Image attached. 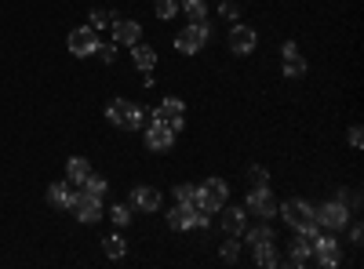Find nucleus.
<instances>
[{
	"mask_svg": "<svg viewBox=\"0 0 364 269\" xmlns=\"http://www.w3.org/2000/svg\"><path fill=\"white\" fill-rule=\"evenodd\" d=\"M80 190H84V193H95V197H106V178H102V175H87Z\"/></svg>",
	"mask_w": 364,
	"mask_h": 269,
	"instance_id": "26",
	"label": "nucleus"
},
{
	"mask_svg": "<svg viewBox=\"0 0 364 269\" xmlns=\"http://www.w3.org/2000/svg\"><path fill=\"white\" fill-rule=\"evenodd\" d=\"M95 55L102 58V62H106V66H113V62H117V44H102V40H99V48H95Z\"/></svg>",
	"mask_w": 364,
	"mask_h": 269,
	"instance_id": "31",
	"label": "nucleus"
},
{
	"mask_svg": "<svg viewBox=\"0 0 364 269\" xmlns=\"http://www.w3.org/2000/svg\"><path fill=\"white\" fill-rule=\"evenodd\" d=\"M245 207L248 212H259L262 219H277V212H281V204L273 200V193H269V186H255L252 193H248V200H245Z\"/></svg>",
	"mask_w": 364,
	"mask_h": 269,
	"instance_id": "10",
	"label": "nucleus"
},
{
	"mask_svg": "<svg viewBox=\"0 0 364 269\" xmlns=\"http://www.w3.org/2000/svg\"><path fill=\"white\" fill-rule=\"evenodd\" d=\"M219 15H223V18H237V15H240V8L233 4V0H223V4H219Z\"/></svg>",
	"mask_w": 364,
	"mask_h": 269,
	"instance_id": "33",
	"label": "nucleus"
},
{
	"mask_svg": "<svg viewBox=\"0 0 364 269\" xmlns=\"http://www.w3.org/2000/svg\"><path fill=\"white\" fill-rule=\"evenodd\" d=\"M146 146L154 149V153H168V149L175 146V131H171V128H164V124L146 128Z\"/></svg>",
	"mask_w": 364,
	"mask_h": 269,
	"instance_id": "14",
	"label": "nucleus"
},
{
	"mask_svg": "<svg viewBox=\"0 0 364 269\" xmlns=\"http://www.w3.org/2000/svg\"><path fill=\"white\" fill-rule=\"evenodd\" d=\"M154 15L164 18V22L175 18V15H178V0H157V4H154Z\"/></svg>",
	"mask_w": 364,
	"mask_h": 269,
	"instance_id": "28",
	"label": "nucleus"
},
{
	"mask_svg": "<svg viewBox=\"0 0 364 269\" xmlns=\"http://www.w3.org/2000/svg\"><path fill=\"white\" fill-rule=\"evenodd\" d=\"M91 29H106V26H113V11H106V8H95L91 11V22H87Z\"/></svg>",
	"mask_w": 364,
	"mask_h": 269,
	"instance_id": "30",
	"label": "nucleus"
},
{
	"mask_svg": "<svg viewBox=\"0 0 364 269\" xmlns=\"http://www.w3.org/2000/svg\"><path fill=\"white\" fill-rule=\"evenodd\" d=\"M70 212L84 222V226H95L106 212H102V197H95V193H73V204H70Z\"/></svg>",
	"mask_w": 364,
	"mask_h": 269,
	"instance_id": "5",
	"label": "nucleus"
},
{
	"mask_svg": "<svg viewBox=\"0 0 364 269\" xmlns=\"http://www.w3.org/2000/svg\"><path fill=\"white\" fill-rule=\"evenodd\" d=\"M132 215H135V212H132V204H113V207H109L113 226H128V222H132Z\"/></svg>",
	"mask_w": 364,
	"mask_h": 269,
	"instance_id": "25",
	"label": "nucleus"
},
{
	"mask_svg": "<svg viewBox=\"0 0 364 269\" xmlns=\"http://www.w3.org/2000/svg\"><path fill=\"white\" fill-rule=\"evenodd\" d=\"M102 248H106V255H109V258H124V255H128V241H124L120 233L106 236V241H102Z\"/></svg>",
	"mask_w": 364,
	"mask_h": 269,
	"instance_id": "22",
	"label": "nucleus"
},
{
	"mask_svg": "<svg viewBox=\"0 0 364 269\" xmlns=\"http://www.w3.org/2000/svg\"><path fill=\"white\" fill-rule=\"evenodd\" d=\"M113 40L124 44V48H135L142 40V26L132 22V18H113Z\"/></svg>",
	"mask_w": 364,
	"mask_h": 269,
	"instance_id": "12",
	"label": "nucleus"
},
{
	"mask_svg": "<svg viewBox=\"0 0 364 269\" xmlns=\"http://www.w3.org/2000/svg\"><path fill=\"white\" fill-rule=\"evenodd\" d=\"M360 142H364L360 128H350V146H353V149H360Z\"/></svg>",
	"mask_w": 364,
	"mask_h": 269,
	"instance_id": "35",
	"label": "nucleus"
},
{
	"mask_svg": "<svg viewBox=\"0 0 364 269\" xmlns=\"http://www.w3.org/2000/svg\"><path fill=\"white\" fill-rule=\"evenodd\" d=\"M178 11L186 15L190 22H200V18L208 15V8H204V0H182V4H178Z\"/></svg>",
	"mask_w": 364,
	"mask_h": 269,
	"instance_id": "24",
	"label": "nucleus"
},
{
	"mask_svg": "<svg viewBox=\"0 0 364 269\" xmlns=\"http://www.w3.org/2000/svg\"><path fill=\"white\" fill-rule=\"evenodd\" d=\"M295 269L310 265L314 262V233H299V241L291 244V258H288Z\"/></svg>",
	"mask_w": 364,
	"mask_h": 269,
	"instance_id": "15",
	"label": "nucleus"
},
{
	"mask_svg": "<svg viewBox=\"0 0 364 269\" xmlns=\"http://www.w3.org/2000/svg\"><path fill=\"white\" fill-rule=\"evenodd\" d=\"M226 40H230V51L233 55H252L259 48V33H255L252 26H233Z\"/></svg>",
	"mask_w": 364,
	"mask_h": 269,
	"instance_id": "11",
	"label": "nucleus"
},
{
	"mask_svg": "<svg viewBox=\"0 0 364 269\" xmlns=\"http://www.w3.org/2000/svg\"><path fill=\"white\" fill-rule=\"evenodd\" d=\"M208 33H211V29H208L204 18H200V22H190V26L175 37V48H178L182 55H197V51L208 44Z\"/></svg>",
	"mask_w": 364,
	"mask_h": 269,
	"instance_id": "7",
	"label": "nucleus"
},
{
	"mask_svg": "<svg viewBox=\"0 0 364 269\" xmlns=\"http://www.w3.org/2000/svg\"><path fill=\"white\" fill-rule=\"evenodd\" d=\"M106 121H109L113 128L135 131V128H142V121H146V109L135 106V102H128V99H113V102L106 106Z\"/></svg>",
	"mask_w": 364,
	"mask_h": 269,
	"instance_id": "1",
	"label": "nucleus"
},
{
	"mask_svg": "<svg viewBox=\"0 0 364 269\" xmlns=\"http://www.w3.org/2000/svg\"><path fill=\"white\" fill-rule=\"evenodd\" d=\"M360 236H364L360 226H353V229H350V244H360Z\"/></svg>",
	"mask_w": 364,
	"mask_h": 269,
	"instance_id": "37",
	"label": "nucleus"
},
{
	"mask_svg": "<svg viewBox=\"0 0 364 269\" xmlns=\"http://www.w3.org/2000/svg\"><path fill=\"white\" fill-rule=\"evenodd\" d=\"M248 175H252V182H255V186H266V182H269V175H266V168H252Z\"/></svg>",
	"mask_w": 364,
	"mask_h": 269,
	"instance_id": "34",
	"label": "nucleus"
},
{
	"mask_svg": "<svg viewBox=\"0 0 364 269\" xmlns=\"http://www.w3.org/2000/svg\"><path fill=\"white\" fill-rule=\"evenodd\" d=\"M175 204H193L197 207V186H190V182L175 186Z\"/></svg>",
	"mask_w": 364,
	"mask_h": 269,
	"instance_id": "27",
	"label": "nucleus"
},
{
	"mask_svg": "<svg viewBox=\"0 0 364 269\" xmlns=\"http://www.w3.org/2000/svg\"><path fill=\"white\" fill-rule=\"evenodd\" d=\"M288 55H299V48H295V40H284V48H281V58H288Z\"/></svg>",
	"mask_w": 364,
	"mask_h": 269,
	"instance_id": "36",
	"label": "nucleus"
},
{
	"mask_svg": "<svg viewBox=\"0 0 364 269\" xmlns=\"http://www.w3.org/2000/svg\"><path fill=\"white\" fill-rule=\"evenodd\" d=\"M70 55H77V58H91L95 55V48H99V29H91V26H77V29H70Z\"/></svg>",
	"mask_w": 364,
	"mask_h": 269,
	"instance_id": "8",
	"label": "nucleus"
},
{
	"mask_svg": "<svg viewBox=\"0 0 364 269\" xmlns=\"http://www.w3.org/2000/svg\"><path fill=\"white\" fill-rule=\"evenodd\" d=\"M277 215H284V222L295 229V233H317V219H314V207L306 200H284V207Z\"/></svg>",
	"mask_w": 364,
	"mask_h": 269,
	"instance_id": "2",
	"label": "nucleus"
},
{
	"mask_svg": "<svg viewBox=\"0 0 364 269\" xmlns=\"http://www.w3.org/2000/svg\"><path fill=\"white\" fill-rule=\"evenodd\" d=\"M252 251H255V265H262V269L281 265V255H277V248H273V244H259V248H252Z\"/></svg>",
	"mask_w": 364,
	"mask_h": 269,
	"instance_id": "21",
	"label": "nucleus"
},
{
	"mask_svg": "<svg viewBox=\"0 0 364 269\" xmlns=\"http://www.w3.org/2000/svg\"><path fill=\"white\" fill-rule=\"evenodd\" d=\"M314 262L324 265V269H336L343 262V248L331 233H321V229L314 233Z\"/></svg>",
	"mask_w": 364,
	"mask_h": 269,
	"instance_id": "4",
	"label": "nucleus"
},
{
	"mask_svg": "<svg viewBox=\"0 0 364 269\" xmlns=\"http://www.w3.org/2000/svg\"><path fill=\"white\" fill-rule=\"evenodd\" d=\"M248 244H252V248H259V244H273V229H269V226L252 229V233H248Z\"/></svg>",
	"mask_w": 364,
	"mask_h": 269,
	"instance_id": "29",
	"label": "nucleus"
},
{
	"mask_svg": "<svg viewBox=\"0 0 364 269\" xmlns=\"http://www.w3.org/2000/svg\"><path fill=\"white\" fill-rule=\"evenodd\" d=\"M226 200H230V186L223 182V178H208V182H200L197 186V207L200 212H223L226 207Z\"/></svg>",
	"mask_w": 364,
	"mask_h": 269,
	"instance_id": "3",
	"label": "nucleus"
},
{
	"mask_svg": "<svg viewBox=\"0 0 364 269\" xmlns=\"http://www.w3.org/2000/svg\"><path fill=\"white\" fill-rule=\"evenodd\" d=\"M284 77H291V80L306 77V58H302V55H288L284 58Z\"/></svg>",
	"mask_w": 364,
	"mask_h": 269,
	"instance_id": "23",
	"label": "nucleus"
},
{
	"mask_svg": "<svg viewBox=\"0 0 364 269\" xmlns=\"http://www.w3.org/2000/svg\"><path fill=\"white\" fill-rule=\"evenodd\" d=\"M237 255H240V241H237V236H226V244H223V258H226V262H237Z\"/></svg>",
	"mask_w": 364,
	"mask_h": 269,
	"instance_id": "32",
	"label": "nucleus"
},
{
	"mask_svg": "<svg viewBox=\"0 0 364 269\" xmlns=\"http://www.w3.org/2000/svg\"><path fill=\"white\" fill-rule=\"evenodd\" d=\"M132 62H135L139 73H149V70L157 66V51L146 48V44H135V48H132Z\"/></svg>",
	"mask_w": 364,
	"mask_h": 269,
	"instance_id": "19",
	"label": "nucleus"
},
{
	"mask_svg": "<svg viewBox=\"0 0 364 269\" xmlns=\"http://www.w3.org/2000/svg\"><path fill=\"white\" fill-rule=\"evenodd\" d=\"M48 204L70 212V204H73V186H70V182H51V186H48Z\"/></svg>",
	"mask_w": 364,
	"mask_h": 269,
	"instance_id": "18",
	"label": "nucleus"
},
{
	"mask_svg": "<svg viewBox=\"0 0 364 269\" xmlns=\"http://www.w3.org/2000/svg\"><path fill=\"white\" fill-rule=\"evenodd\" d=\"M248 226V207H226V215H223V229L226 236H240Z\"/></svg>",
	"mask_w": 364,
	"mask_h": 269,
	"instance_id": "17",
	"label": "nucleus"
},
{
	"mask_svg": "<svg viewBox=\"0 0 364 269\" xmlns=\"http://www.w3.org/2000/svg\"><path fill=\"white\" fill-rule=\"evenodd\" d=\"M314 219H317V226H321V229H331V233H336V229H343V226H346L350 212H346V204H343V200H331V204L317 207Z\"/></svg>",
	"mask_w": 364,
	"mask_h": 269,
	"instance_id": "9",
	"label": "nucleus"
},
{
	"mask_svg": "<svg viewBox=\"0 0 364 269\" xmlns=\"http://www.w3.org/2000/svg\"><path fill=\"white\" fill-rule=\"evenodd\" d=\"M149 121L164 124V128H171V131L178 135V128L186 124V106H182V99H164L154 113H149Z\"/></svg>",
	"mask_w": 364,
	"mask_h": 269,
	"instance_id": "6",
	"label": "nucleus"
},
{
	"mask_svg": "<svg viewBox=\"0 0 364 269\" xmlns=\"http://www.w3.org/2000/svg\"><path fill=\"white\" fill-rule=\"evenodd\" d=\"M128 204H132V212H157V207H161V193L154 186H135Z\"/></svg>",
	"mask_w": 364,
	"mask_h": 269,
	"instance_id": "13",
	"label": "nucleus"
},
{
	"mask_svg": "<svg viewBox=\"0 0 364 269\" xmlns=\"http://www.w3.org/2000/svg\"><path fill=\"white\" fill-rule=\"evenodd\" d=\"M87 175H91V164H87L84 157H70V164H66V182H70V186H84Z\"/></svg>",
	"mask_w": 364,
	"mask_h": 269,
	"instance_id": "20",
	"label": "nucleus"
},
{
	"mask_svg": "<svg viewBox=\"0 0 364 269\" xmlns=\"http://www.w3.org/2000/svg\"><path fill=\"white\" fill-rule=\"evenodd\" d=\"M193 212H197L193 204H175L171 212H168V229H175V233L193 229Z\"/></svg>",
	"mask_w": 364,
	"mask_h": 269,
	"instance_id": "16",
	"label": "nucleus"
}]
</instances>
